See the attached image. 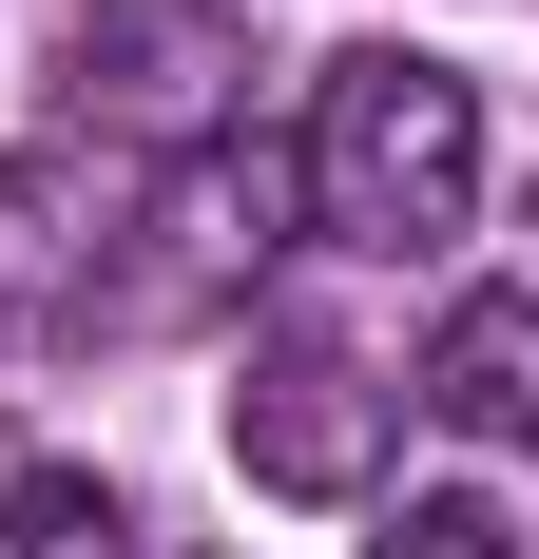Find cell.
<instances>
[{"mask_svg":"<svg viewBox=\"0 0 539 559\" xmlns=\"http://www.w3.org/2000/svg\"><path fill=\"white\" fill-rule=\"evenodd\" d=\"M289 213L327 251H385V271H443L482 231V78L424 39H367L309 78V135H289Z\"/></svg>","mask_w":539,"mask_h":559,"instance_id":"obj_1","label":"cell"},{"mask_svg":"<svg viewBox=\"0 0 539 559\" xmlns=\"http://www.w3.org/2000/svg\"><path fill=\"white\" fill-rule=\"evenodd\" d=\"M155 174L97 155V135H39L0 155V347H58V329H135L155 309Z\"/></svg>","mask_w":539,"mask_h":559,"instance_id":"obj_2","label":"cell"},{"mask_svg":"<svg viewBox=\"0 0 539 559\" xmlns=\"http://www.w3.org/2000/svg\"><path fill=\"white\" fill-rule=\"evenodd\" d=\"M231 78H251V20L231 0H58V135L97 155H213Z\"/></svg>","mask_w":539,"mask_h":559,"instance_id":"obj_3","label":"cell"},{"mask_svg":"<svg viewBox=\"0 0 539 559\" xmlns=\"http://www.w3.org/2000/svg\"><path fill=\"white\" fill-rule=\"evenodd\" d=\"M385 444H405V386H385L367 347L327 329H270L251 367H231V463H251L270 502H367Z\"/></svg>","mask_w":539,"mask_h":559,"instance_id":"obj_4","label":"cell"},{"mask_svg":"<svg viewBox=\"0 0 539 559\" xmlns=\"http://www.w3.org/2000/svg\"><path fill=\"white\" fill-rule=\"evenodd\" d=\"M405 405L520 463V444H539V289H463V309L424 329V386H405Z\"/></svg>","mask_w":539,"mask_h":559,"instance_id":"obj_5","label":"cell"},{"mask_svg":"<svg viewBox=\"0 0 539 559\" xmlns=\"http://www.w3.org/2000/svg\"><path fill=\"white\" fill-rule=\"evenodd\" d=\"M0 559H135V502L97 463H20L0 483Z\"/></svg>","mask_w":539,"mask_h":559,"instance_id":"obj_6","label":"cell"},{"mask_svg":"<svg viewBox=\"0 0 539 559\" xmlns=\"http://www.w3.org/2000/svg\"><path fill=\"white\" fill-rule=\"evenodd\" d=\"M367 559H520V521L463 502V483H424V502H385V540H367Z\"/></svg>","mask_w":539,"mask_h":559,"instance_id":"obj_7","label":"cell"},{"mask_svg":"<svg viewBox=\"0 0 539 559\" xmlns=\"http://www.w3.org/2000/svg\"><path fill=\"white\" fill-rule=\"evenodd\" d=\"M520 289H539V271H520Z\"/></svg>","mask_w":539,"mask_h":559,"instance_id":"obj_8","label":"cell"}]
</instances>
